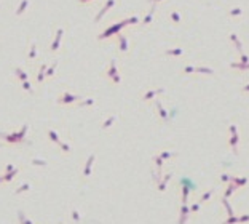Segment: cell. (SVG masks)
<instances>
[{
  "instance_id": "cell-1",
  "label": "cell",
  "mask_w": 249,
  "mask_h": 224,
  "mask_svg": "<svg viewBox=\"0 0 249 224\" xmlns=\"http://www.w3.org/2000/svg\"><path fill=\"white\" fill-rule=\"evenodd\" d=\"M230 183H233L236 187H241V186H246V184H247V179H246V178H233V176H232Z\"/></svg>"
},
{
  "instance_id": "cell-2",
  "label": "cell",
  "mask_w": 249,
  "mask_h": 224,
  "mask_svg": "<svg viewBox=\"0 0 249 224\" xmlns=\"http://www.w3.org/2000/svg\"><path fill=\"white\" fill-rule=\"evenodd\" d=\"M235 191H236V186H235V184H230L229 187H227V192H225V195H224V199H229Z\"/></svg>"
},
{
  "instance_id": "cell-3",
  "label": "cell",
  "mask_w": 249,
  "mask_h": 224,
  "mask_svg": "<svg viewBox=\"0 0 249 224\" xmlns=\"http://www.w3.org/2000/svg\"><path fill=\"white\" fill-rule=\"evenodd\" d=\"M222 203L225 205V208H227V213H229V218L230 216H233V210H232V205L229 203V200L227 199H222Z\"/></svg>"
},
{
  "instance_id": "cell-4",
  "label": "cell",
  "mask_w": 249,
  "mask_h": 224,
  "mask_svg": "<svg viewBox=\"0 0 249 224\" xmlns=\"http://www.w3.org/2000/svg\"><path fill=\"white\" fill-rule=\"evenodd\" d=\"M235 222H238V218H236V216H230V218L227 219L225 222H222V224H235Z\"/></svg>"
},
{
  "instance_id": "cell-5",
  "label": "cell",
  "mask_w": 249,
  "mask_h": 224,
  "mask_svg": "<svg viewBox=\"0 0 249 224\" xmlns=\"http://www.w3.org/2000/svg\"><path fill=\"white\" fill-rule=\"evenodd\" d=\"M247 221H249V215H243L238 218V222H247Z\"/></svg>"
},
{
  "instance_id": "cell-6",
  "label": "cell",
  "mask_w": 249,
  "mask_h": 224,
  "mask_svg": "<svg viewBox=\"0 0 249 224\" xmlns=\"http://www.w3.org/2000/svg\"><path fill=\"white\" fill-rule=\"evenodd\" d=\"M220 179H222L224 183H229V181L232 179V176H229V174H222V176H220Z\"/></svg>"
},
{
  "instance_id": "cell-7",
  "label": "cell",
  "mask_w": 249,
  "mask_h": 224,
  "mask_svg": "<svg viewBox=\"0 0 249 224\" xmlns=\"http://www.w3.org/2000/svg\"><path fill=\"white\" fill-rule=\"evenodd\" d=\"M211 194H212V191H211V192H206L203 197H201V202H206V200H208V199L211 197Z\"/></svg>"
},
{
  "instance_id": "cell-8",
  "label": "cell",
  "mask_w": 249,
  "mask_h": 224,
  "mask_svg": "<svg viewBox=\"0 0 249 224\" xmlns=\"http://www.w3.org/2000/svg\"><path fill=\"white\" fill-rule=\"evenodd\" d=\"M198 210H200V205H193V207H192V211H198Z\"/></svg>"
}]
</instances>
